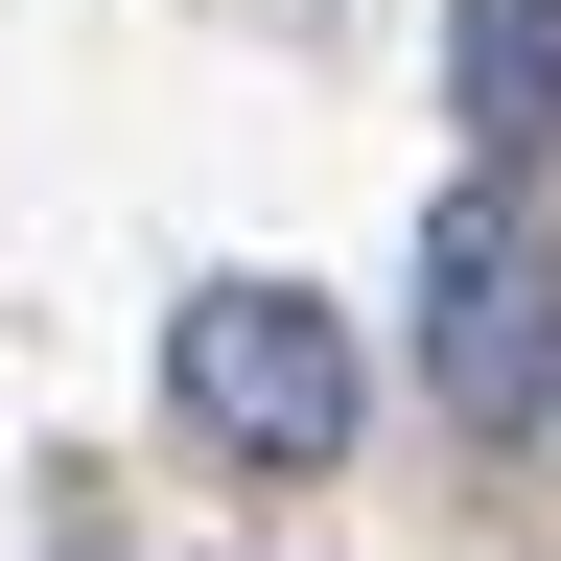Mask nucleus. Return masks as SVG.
Segmentation results:
<instances>
[{
	"label": "nucleus",
	"mask_w": 561,
	"mask_h": 561,
	"mask_svg": "<svg viewBox=\"0 0 561 561\" xmlns=\"http://www.w3.org/2000/svg\"><path fill=\"white\" fill-rule=\"evenodd\" d=\"M421 398L468 421V445H538L561 421V234L515 164H468L421 210Z\"/></svg>",
	"instance_id": "f03ea898"
},
{
	"label": "nucleus",
	"mask_w": 561,
	"mask_h": 561,
	"mask_svg": "<svg viewBox=\"0 0 561 561\" xmlns=\"http://www.w3.org/2000/svg\"><path fill=\"white\" fill-rule=\"evenodd\" d=\"M164 398H187V445H210V468L305 491V468H351V421H375V351H351L328 280H187Z\"/></svg>",
	"instance_id": "f257e3e1"
},
{
	"label": "nucleus",
	"mask_w": 561,
	"mask_h": 561,
	"mask_svg": "<svg viewBox=\"0 0 561 561\" xmlns=\"http://www.w3.org/2000/svg\"><path fill=\"white\" fill-rule=\"evenodd\" d=\"M445 94H468V140H491V164H515V140H561V0H468Z\"/></svg>",
	"instance_id": "7ed1b4c3"
}]
</instances>
